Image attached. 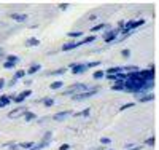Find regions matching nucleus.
<instances>
[{
  "label": "nucleus",
  "mask_w": 159,
  "mask_h": 150,
  "mask_svg": "<svg viewBox=\"0 0 159 150\" xmlns=\"http://www.w3.org/2000/svg\"><path fill=\"white\" fill-rule=\"evenodd\" d=\"M69 149H70V145H69V144H62V145L59 147V150H69Z\"/></svg>",
  "instance_id": "nucleus-40"
},
{
  "label": "nucleus",
  "mask_w": 159,
  "mask_h": 150,
  "mask_svg": "<svg viewBox=\"0 0 159 150\" xmlns=\"http://www.w3.org/2000/svg\"><path fill=\"white\" fill-rule=\"evenodd\" d=\"M30 94H32V91H30V90H24V91H21L18 96H11V102L21 104V102H24V99H26V97H29Z\"/></svg>",
  "instance_id": "nucleus-7"
},
{
  "label": "nucleus",
  "mask_w": 159,
  "mask_h": 150,
  "mask_svg": "<svg viewBox=\"0 0 159 150\" xmlns=\"http://www.w3.org/2000/svg\"><path fill=\"white\" fill-rule=\"evenodd\" d=\"M70 69H72V74L80 75V74L86 72L87 67H86V64H83V62H75V64H70Z\"/></svg>",
  "instance_id": "nucleus-6"
},
{
  "label": "nucleus",
  "mask_w": 159,
  "mask_h": 150,
  "mask_svg": "<svg viewBox=\"0 0 159 150\" xmlns=\"http://www.w3.org/2000/svg\"><path fill=\"white\" fill-rule=\"evenodd\" d=\"M3 67H5V69H15L16 64H13V62H6V61H5V62H3Z\"/></svg>",
  "instance_id": "nucleus-32"
},
{
  "label": "nucleus",
  "mask_w": 159,
  "mask_h": 150,
  "mask_svg": "<svg viewBox=\"0 0 159 150\" xmlns=\"http://www.w3.org/2000/svg\"><path fill=\"white\" fill-rule=\"evenodd\" d=\"M145 19H135V21H126L124 22V29L123 30H135L137 27L143 26Z\"/></svg>",
  "instance_id": "nucleus-4"
},
{
  "label": "nucleus",
  "mask_w": 159,
  "mask_h": 150,
  "mask_svg": "<svg viewBox=\"0 0 159 150\" xmlns=\"http://www.w3.org/2000/svg\"><path fill=\"white\" fill-rule=\"evenodd\" d=\"M40 69H42V66H40V64H32V66L29 67V70H26V74L33 75V74H37V72H38Z\"/></svg>",
  "instance_id": "nucleus-15"
},
{
  "label": "nucleus",
  "mask_w": 159,
  "mask_h": 150,
  "mask_svg": "<svg viewBox=\"0 0 159 150\" xmlns=\"http://www.w3.org/2000/svg\"><path fill=\"white\" fill-rule=\"evenodd\" d=\"M96 40V35H87V37H83L81 40H76V45L81 46V45H86V43H92Z\"/></svg>",
  "instance_id": "nucleus-12"
},
{
  "label": "nucleus",
  "mask_w": 159,
  "mask_h": 150,
  "mask_svg": "<svg viewBox=\"0 0 159 150\" xmlns=\"http://www.w3.org/2000/svg\"><path fill=\"white\" fill-rule=\"evenodd\" d=\"M118 37H119V30H116V29H110L108 32L103 34V40H105V43L115 42V40H118Z\"/></svg>",
  "instance_id": "nucleus-5"
},
{
  "label": "nucleus",
  "mask_w": 159,
  "mask_h": 150,
  "mask_svg": "<svg viewBox=\"0 0 159 150\" xmlns=\"http://www.w3.org/2000/svg\"><path fill=\"white\" fill-rule=\"evenodd\" d=\"M11 102V96H0V107H6Z\"/></svg>",
  "instance_id": "nucleus-18"
},
{
  "label": "nucleus",
  "mask_w": 159,
  "mask_h": 150,
  "mask_svg": "<svg viewBox=\"0 0 159 150\" xmlns=\"http://www.w3.org/2000/svg\"><path fill=\"white\" fill-rule=\"evenodd\" d=\"M105 72V75H115V74H121L124 72V67L123 66H115V67H110V69L103 70Z\"/></svg>",
  "instance_id": "nucleus-11"
},
{
  "label": "nucleus",
  "mask_w": 159,
  "mask_h": 150,
  "mask_svg": "<svg viewBox=\"0 0 159 150\" xmlns=\"http://www.w3.org/2000/svg\"><path fill=\"white\" fill-rule=\"evenodd\" d=\"M62 81L60 80H56V81H53L51 85H49V88H51V90H59V88H62Z\"/></svg>",
  "instance_id": "nucleus-25"
},
{
  "label": "nucleus",
  "mask_w": 159,
  "mask_h": 150,
  "mask_svg": "<svg viewBox=\"0 0 159 150\" xmlns=\"http://www.w3.org/2000/svg\"><path fill=\"white\" fill-rule=\"evenodd\" d=\"M24 77H26V70H22V69L16 70L15 75H13V78H15L16 81H18V80H21V78H24Z\"/></svg>",
  "instance_id": "nucleus-20"
},
{
  "label": "nucleus",
  "mask_w": 159,
  "mask_h": 150,
  "mask_svg": "<svg viewBox=\"0 0 159 150\" xmlns=\"http://www.w3.org/2000/svg\"><path fill=\"white\" fill-rule=\"evenodd\" d=\"M145 83H147V81L140 80V78H126V80H124V91L138 94L142 91V88H143Z\"/></svg>",
  "instance_id": "nucleus-1"
},
{
  "label": "nucleus",
  "mask_w": 159,
  "mask_h": 150,
  "mask_svg": "<svg viewBox=\"0 0 159 150\" xmlns=\"http://www.w3.org/2000/svg\"><path fill=\"white\" fill-rule=\"evenodd\" d=\"M107 150H113V149H107Z\"/></svg>",
  "instance_id": "nucleus-43"
},
{
  "label": "nucleus",
  "mask_w": 159,
  "mask_h": 150,
  "mask_svg": "<svg viewBox=\"0 0 159 150\" xmlns=\"http://www.w3.org/2000/svg\"><path fill=\"white\" fill-rule=\"evenodd\" d=\"M38 45H40L38 39H29L27 40V46H38Z\"/></svg>",
  "instance_id": "nucleus-27"
},
{
  "label": "nucleus",
  "mask_w": 159,
  "mask_h": 150,
  "mask_svg": "<svg viewBox=\"0 0 159 150\" xmlns=\"http://www.w3.org/2000/svg\"><path fill=\"white\" fill-rule=\"evenodd\" d=\"M64 72H67V69H57V70H53V72H48V75H62Z\"/></svg>",
  "instance_id": "nucleus-29"
},
{
  "label": "nucleus",
  "mask_w": 159,
  "mask_h": 150,
  "mask_svg": "<svg viewBox=\"0 0 159 150\" xmlns=\"http://www.w3.org/2000/svg\"><path fill=\"white\" fill-rule=\"evenodd\" d=\"M51 141H53V132L48 131V132H45V136L42 137V141H40L38 144H35L30 150H42V149H46L49 144H51Z\"/></svg>",
  "instance_id": "nucleus-2"
},
{
  "label": "nucleus",
  "mask_w": 159,
  "mask_h": 150,
  "mask_svg": "<svg viewBox=\"0 0 159 150\" xmlns=\"http://www.w3.org/2000/svg\"><path fill=\"white\" fill-rule=\"evenodd\" d=\"M5 86H6V80L5 78H0V90H3Z\"/></svg>",
  "instance_id": "nucleus-36"
},
{
  "label": "nucleus",
  "mask_w": 159,
  "mask_h": 150,
  "mask_svg": "<svg viewBox=\"0 0 159 150\" xmlns=\"http://www.w3.org/2000/svg\"><path fill=\"white\" fill-rule=\"evenodd\" d=\"M8 147H10V150H19V145L18 144H10Z\"/></svg>",
  "instance_id": "nucleus-37"
},
{
  "label": "nucleus",
  "mask_w": 159,
  "mask_h": 150,
  "mask_svg": "<svg viewBox=\"0 0 159 150\" xmlns=\"http://www.w3.org/2000/svg\"><path fill=\"white\" fill-rule=\"evenodd\" d=\"M97 91H99V86L89 88V90L83 91V93H80V94H75V96H73V101H84V99H87V97L94 96V94H96Z\"/></svg>",
  "instance_id": "nucleus-3"
},
{
  "label": "nucleus",
  "mask_w": 159,
  "mask_h": 150,
  "mask_svg": "<svg viewBox=\"0 0 159 150\" xmlns=\"http://www.w3.org/2000/svg\"><path fill=\"white\" fill-rule=\"evenodd\" d=\"M11 19H15L18 22H24L27 21V15H24V13H11Z\"/></svg>",
  "instance_id": "nucleus-14"
},
{
  "label": "nucleus",
  "mask_w": 159,
  "mask_h": 150,
  "mask_svg": "<svg viewBox=\"0 0 159 150\" xmlns=\"http://www.w3.org/2000/svg\"><path fill=\"white\" fill-rule=\"evenodd\" d=\"M154 99L153 93H147V94H137V101L138 102H150Z\"/></svg>",
  "instance_id": "nucleus-9"
},
{
  "label": "nucleus",
  "mask_w": 159,
  "mask_h": 150,
  "mask_svg": "<svg viewBox=\"0 0 159 150\" xmlns=\"http://www.w3.org/2000/svg\"><path fill=\"white\" fill-rule=\"evenodd\" d=\"M16 83H18V81H16L15 78H11V80H10V81H8V83H6V85H8V86H15Z\"/></svg>",
  "instance_id": "nucleus-39"
},
{
  "label": "nucleus",
  "mask_w": 159,
  "mask_h": 150,
  "mask_svg": "<svg viewBox=\"0 0 159 150\" xmlns=\"http://www.w3.org/2000/svg\"><path fill=\"white\" fill-rule=\"evenodd\" d=\"M99 30H105V32H108V30H110V26L105 24V22H100V24L91 27V32H99Z\"/></svg>",
  "instance_id": "nucleus-13"
},
{
  "label": "nucleus",
  "mask_w": 159,
  "mask_h": 150,
  "mask_svg": "<svg viewBox=\"0 0 159 150\" xmlns=\"http://www.w3.org/2000/svg\"><path fill=\"white\" fill-rule=\"evenodd\" d=\"M103 77H105V72H103V70H96V72L92 74L94 80H100V78H103Z\"/></svg>",
  "instance_id": "nucleus-23"
},
{
  "label": "nucleus",
  "mask_w": 159,
  "mask_h": 150,
  "mask_svg": "<svg viewBox=\"0 0 159 150\" xmlns=\"http://www.w3.org/2000/svg\"><path fill=\"white\" fill-rule=\"evenodd\" d=\"M26 110H27L26 107H16L15 110H11L8 114V118H19V117H22V115L26 114Z\"/></svg>",
  "instance_id": "nucleus-8"
},
{
  "label": "nucleus",
  "mask_w": 159,
  "mask_h": 150,
  "mask_svg": "<svg viewBox=\"0 0 159 150\" xmlns=\"http://www.w3.org/2000/svg\"><path fill=\"white\" fill-rule=\"evenodd\" d=\"M69 6H70L69 3H59V8H60V10H67Z\"/></svg>",
  "instance_id": "nucleus-38"
},
{
  "label": "nucleus",
  "mask_w": 159,
  "mask_h": 150,
  "mask_svg": "<svg viewBox=\"0 0 159 150\" xmlns=\"http://www.w3.org/2000/svg\"><path fill=\"white\" fill-rule=\"evenodd\" d=\"M129 150H140V147H134V149H129Z\"/></svg>",
  "instance_id": "nucleus-42"
},
{
  "label": "nucleus",
  "mask_w": 159,
  "mask_h": 150,
  "mask_svg": "<svg viewBox=\"0 0 159 150\" xmlns=\"http://www.w3.org/2000/svg\"><path fill=\"white\" fill-rule=\"evenodd\" d=\"M111 90L113 91H124V81H121V80L115 81V85L111 86Z\"/></svg>",
  "instance_id": "nucleus-17"
},
{
  "label": "nucleus",
  "mask_w": 159,
  "mask_h": 150,
  "mask_svg": "<svg viewBox=\"0 0 159 150\" xmlns=\"http://www.w3.org/2000/svg\"><path fill=\"white\" fill-rule=\"evenodd\" d=\"M6 62L18 64V62H19V57H18V56H15V54H8V56H6Z\"/></svg>",
  "instance_id": "nucleus-24"
},
{
  "label": "nucleus",
  "mask_w": 159,
  "mask_h": 150,
  "mask_svg": "<svg viewBox=\"0 0 159 150\" xmlns=\"http://www.w3.org/2000/svg\"><path fill=\"white\" fill-rule=\"evenodd\" d=\"M143 144H147V145H153V144H154V137H153V136H151V137H148L147 141L143 142Z\"/></svg>",
  "instance_id": "nucleus-33"
},
{
  "label": "nucleus",
  "mask_w": 159,
  "mask_h": 150,
  "mask_svg": "<svg viewBox=\"0 0 159 150\" xmlns=\"http://www.w3.org/2000/svg\"><path fill=\"white\" fill-rule=\"evenodd\" d=\"M67 35H69L70 39H81V37H83V32H81V30H73V32H69Z\"/></svg>",
  "instance_id": "nucleus-21"
},
{
  "label": "nucleus",
  "mask_w": 159,
  "mask_h": 150,
  "mask_svg": "<svg viewBox=\"0 0 159 150\" xmlns=\"http://www.w3.org/2000/svg\"><path fill=\"white\" fill-rule=\"evenodd\" d=\"M89 114H91V109H84L83 112H78V114H75L76 117H89Z\"/></svg>",
  "instance_id": "nucleus-28"
},
{
  "label": "nucleus",
  "mask_w": 159,
  "mask_h": 150,
  "mask_svg": "<svg viewBox=\"0 0 159 150\" xmlns=\"http://www.w3.org/2000/svg\"><path fill=\"white\" fill-rule=\"evenodd\" d=\"M18 145H19V147H22L24 150H30L35 144H33V142H21V144H18Z\"/></svg>",
  "instance_id": "nucleus-26"
},
{
  "label": "nucleus",
  "mask_w": 159,
  "mask_h": 150,
  "mask_svg": "<svg viewBox=\"0 0 159 150\" xmlns=\"http://www.w3.org/2000/svg\"><path fill=\"white\" fill-rule=\"evenodd\" d=\"M3 54H5V51H3V48H0V57H2Z\"/></svg>",
  "instance_id": "nucleus-41"
},
{
  "label": "nucleus",
  "mask_w": 159,
  "mask_h": 150,
  "mask_svg": "<svg viewBox=\"0 0 159 150\" xmlns=\"http://www.w3.org/2000/svg\"><path fill=\"white\" fill-rule=\"evenodd\" d=\"M22 117L26 118V121H33V120H37V115L33 114V112H29V110H26V114L22 115Z\"/></svg>",
  "instance_id": "nucleus-19"
},
{
  "label": "nucleus",
  "mask_w": 159,
  "mask_h": 150,
  "mask_svg": "<svg viewBox=\"0 0 159 150\" xmlns=\"http://www.w3.org/2000/svg\"><path fill=\"white\" fill-rule=\"evenodd\" d=\"M100 142H102L103 145H108L111 141H110V137H102V139H100Z\"/></svg>",
  "instance_id": "nucleus-35"
},
{
  "label": "nucleus",
  "mask_w": 159,
  "mask_h": 150,
  "mask_svg": "<svg viewBox=\"0 0 159 150\" xmlns=\"http://www.w3.org/2000/svg\"><path fill=\"white\" fill-rule=\"evenodd\" d=\"M75 48H78L76 42H69V43H65L60 50H62V51H70V50H75Z\"/></svg>",
  "instance_id": "nucleus-16"
},
{
  "label": "nucleus",
  "mask_w": 159,
  "mask_h": 150,
  "mask_svg": "<svg viewBox=\"0 0 159 150\" xmlns=\"http://www.w3.org/2000/svg\"><path fill=\"white\" fill-rule=\"evenodd\" d=\"M70 115H72V112L70 110H64V112H59V114H54V120L56 121H62V120H65L67 117H70Z\"/></svg>",
  "instance_id": "nucleus-10"
},
{
  "label": "nucleus",
  "mask_w": 159,
  "mask_h": 150,
  "mask_svg": "<svg viewBox=\"0 0 159 150\" xmlns=\"http://www.w3.org/2000/svg\"><path fill=\"white\" fill-rule=\"evenodd\" d=\"M121 54H123V57H131V50H123Z\"/></svg>",
  "instance_id": "nucleus-34"
},
{
  "label": "nucleus",
  "mask_w": 159,
  "mask_h": 150,
  "mask_svg": "<svg viewBox=\"0 0 159 150\" xmlns=\"http://www.w3.org/2000/svg\"><path fill=\"white\" fill-rule=\"evenodd\" d=\"M99 61H92V62H87L86 64V67H87V69H92V67H97V66H99Z\"/></svg>",
  "instance_id": "nucleus-31"
},
{
  "label": "nucleus",
  "mask_w": 159,
  "mask_h": 150,
  "mask_svg": "<svg viewBox=\"0 0 159 150\" xmlns=\"http://www.w3.org/2000/svg\"><path fill=\"white\" fill-rule=\"evenodd\" d=\"M131 107H134V102H127V104H124V105H121V107H119V112H123V110H126V109H131Z\"/></svg>",
  "instance_id": "nucleus-30"
},
{
  "label": "nucleus",
  "mask_w": 159,
  "mask_h": 150,
  "mask_svg": "<svg viewBox=\"0 0 159 150\" xmlns=\"http://www.w3.org/2000/svg\"><path fill=\"white\" fill-rule=\"evenodd\" d=\"M42 102H43V105H46V107H51V105H54V97H43L42 99Z\"/></svg>",
  "instance_id": "nucleus-22"
}]
</instances>
